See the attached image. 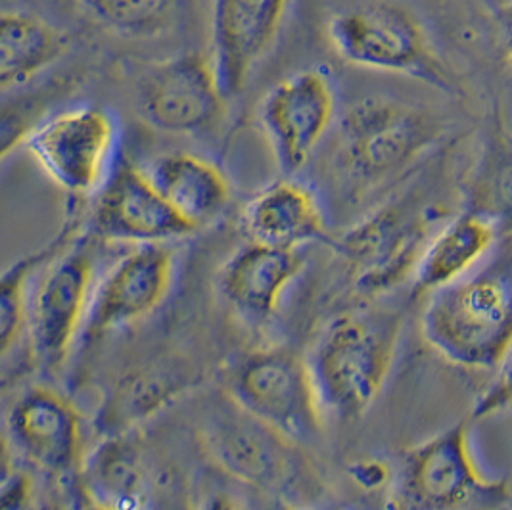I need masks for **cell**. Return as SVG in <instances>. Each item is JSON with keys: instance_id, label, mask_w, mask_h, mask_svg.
Instances as JSON below:
<instances>
[{"instance_id": "cell-26", "label": "cell", "mask_w": 512, "mask_h": 510, "mask_svg": "<svg viewBox=\"0 0 512 510\" xmlns=\"http://www.w3.org/2000/svg\"><path fill=\"white\" fill-rule=\"evenodd\" d=\"M512 405V353L499 369L497 378L488 386V390L480 395L472 407V418H486L501 413Z\"/></svg>"}, {"instance_id": "cell-28", "label": "cell", "mask_w": 512, "mask_h": 510, "mask_svg": "<svg viewBox=\"0 0 512 510\" xmlns=\"http://www.w3.org/2000/svg\"><path fill=\"white\" fill-rule=\"evenodd\" d=\"M351 478L355 484L363 489H378V487L390 486V474L388 468L378 461H361L351 466Z\"/></svg>"}, {"instance_id": "cell-21", "label": "cell", "mask_w": 512, "mask_h": 510, "mask_svg": "<svg viewBox=\"0 0 512 510\" xmlns=\"http://www.w3.org/2000/svg\"><path fill=\"white\" fill-rule=\"evenodd\" d=\"M495 223L478 213L466 211L434 232L415 271L413 294H434L465 279L495 244Z\"/></svg>"}, {"instance_id": "cell-27", "label": "cell", "mask_w": 512, "mask_h": 510, "mask_svg": "<svg viewBox=\"0 0 512 510\" xmlns=\"http://www.w3.org/2000/svg\"><path fill=\"white\" fill-rule=\"evenodd\" d=\"M0 510H37L29 478L18 468H10L6 459L0 489Z\"/></svg>"}, {"instance_id": "cell-8", "label": "cell", "mask_w": 512, "mask_h": 510, "mask_svg": "<svg viewBox=\"0 0 512 510\" xmlns=\"http://www.w3.org/2000/svg\"><path fill=\"white\" fill-rule=\"evenodd\" d=\"M94 261L85 238L39 273L27 300V340L43 371H58L77 346L93 296Z\"/></svg>"}, {"instance_id": "cell-7", "label": "cell", "mask_w": 512, "mask_h": 510, "mask_svg": "<svg viewBox=\"0 0 512 510\" xmlns=\"http://www.w3.org/2000/svg\"><path fill=\"white\" fill-rule=\"evenodd\" d=\"M25 148L54 185L83 198L100 190L117 163L116 121L94 106L64 110L33 127Z\"/></svg>"}, {"instance_id": "cell-30", "label": "cell", "mask_w": 512, "mask_h": 510, "mask_svg": "<svg viewBox=\"0 0 512 510\" xmlns=\"http://www.w3.org/2000/svg\"><path fill=\"white\" fill-rule=\"evenodd\" d=\"M198 510H252L244 499H240L238 495L229 493V491H215L208 493L200 505Z\"/></svg>"}, {"instance_id": "cell-17", "label": "cell", "mask_w": 512, "mask_h": 510, "mask_svg": "<svg viewBox=\"0 0 512 510\" xmlns=\"http://www.w3.org/2000/svg\"><path fill=\"white\" fill-rule=\"evenodd\" d=\"M302 269L300 252L248 242L223 265L217 286L234 315L244 325L259 328L275 317L282 294Z\"/></svg>"}, {"instance_id": "cell-14", "label": "cell", "mask_w": 512, "mask_h": 510, "mask_svg": "<svg viewBox=\"0 0 512 510\" xmlns=\"http://www.w3.org/2000/svg\"><path fill=\"white\" fill-rule=\"evenodd\" d=\"M430 238L428 221L419 213L396 208L378 211L342 240V254L355 267V288L371 296L415 275Z\"/></svg>"}, {"instance_id": "cell-10", "label": "cell", "mask_w": 512, "mask_h": 510, "mask_svg": "<svg viewBox=\"0 0 512 510\" xmlns=\"http://www.w3.org/2000/svg\"><path fill=\"white\" fill-rule=\"evenodd\" d=\"M93 238L119 244H169L194 229L171 208L144 169L119 160L94 194L89 217Z\"/></svg>"}, {"instance_id": "cell-23", "label": "cell", "mask_w": 512, "mask_h": 510, "mask_svg": "<svg viewBox=\"0 0 512 510\" xmlns=\"http://www.w3.org/2000/svg\"><path fill=\"white\" fill-rule=\"evenodd\" d=\"M70 47V35L60 27L24 12H4L0 20V89L6 93L29 83L58 64Z\"/></svg>"}, {"instance_id": "cell-24", "label": "cell", "mask_w": 512, "mask_h": 510, "mask_svg": "<svg viewBox=\"0 0 512 510\" xmlns=\"http://www.w3.org/2000/svg\"><path fill=\"white\" fill-rule=\"evenodd\" d=\"M81 229V221H66L60 234L35 254L12 263L0 279V346L2 355L20 338V332L27 319V300H29V280L37 277L50 261L64 254L71 244L77 240V232Z\"/></svg>"}, {"instance_id": "cell-32", "label": "cell", "mask_w": 512, "mask_h": 510, "mask_svg": "<svg viewBox=\"0 0 512 510\" xmlns=\"http://www.w3.org/2000/svg\"><path fill=\"white\" fill-rule=\"evenodd\" d=\"M507 510H512V507H511V509H507Z\"/></svg>"}, {"instance_id": "cell-3", "label": "cell", "mask_w": 512, "mask_h": 510, "mask_svg": "<svg viewBox=\"0 0 512 510\" xmlns=\"http://www.w3.org/2000/svg\"><path fill=\"white\" fill-rule=\"evenodd\" d=\"M326 35L351 66L405 75L451 96L463 93L424 27L401 6L378 2L340 12L328 22Z\"/></svg>"}, {"instance_id": "cell-13", "label": "cell", "mask_w": 512, "mask_h": 510, "mask_svg": "<svg viewBox=\"0 0 512 510\" xmlns=\"http://www.w3.org/2000/svg\"><path fill=\"white\" fill-rule=\"evenodd\" d=\"M173 277V252L167 244L137 246L121 257L94 286L77 344L89 348L117 328L133 325L162 305Z\"/></svg>"}, {"instance_id": "cell-20", "label": "cell", "mask_w": 512, "mask_h": 510, "mask_svg": "<svg viewBox=\"0 0 512 510\" xmlns=\"http://www.w3.org/2000/svg\"><path fill=\"white\" fill-rule=\"evenodd\" d=\"M144 171L194 231L215 221L231 200V188L219 167L187 152L160 156Z\"/></svg>"}, {"instance_id": "cell-16", "label": "cell", "mask_w": 512, "mask_h": 510, "mask_svg": "<svg viewBox=\"0 0 512 510\" xmlns=\"http://www.w3.org/2000/svg\"><path fill=\"white\" fill-rule=\"evenodd\" d=\"M290 0H213V54L221 93L242 91L284 22Z\"/></svg>"}, {"instance_id": "cell-4", "label": "cell", "mask_w": 512, "mask_h": 510, "mask_svg": "<svg viewBox=\"0 0 512 510\" xmlns=\"http://www.w3.org/2000/svg\"><path fill=\"white\" fill-rule=\"evenodd\" d=\"M509 497L505 482H493L478 470L470 451L468 422L461 420L401 457L386 509H499Z\"/></svg>"}, {"instance_id": "cell-15", "label": "cell", "mask_w": 512, "mask_h": 510, "mask_svg": "<svg viewBox=\"0 0 512 510\" xmlns=\"http://www.w3.org/2000/svg\"><path fill=\"white\" fill-rule=\"evenodd\" d=\"M79 415L62 395L31 388L6 418V447L50 476L73 480L79 472Z\"/></svg>"}, {"instance_id": "cell-31", "label": "cell", "mask_w": 512, "mask_h": 510, "mask_svg": "<svg viewBox=\"0 0 512 510\" xmlns=\"http://www.w3.org/2000/svg\"><path fill=\"white\" fill-rule=\"evenodd\" d=\"M66 510H108L104 507H100L98 503H94L93 499L81 489V486L77 484V476L71 480V491L70 499H68V505Z\"/></svg>"}, {"instance_id": "cell-19", "label": "cell", "mask_w": 512, "mask_h": 510, "mask_svg": "<svg viewBox=\"0 0 512 510\" xmlns=\"http://www.w3.org/2000/svg\"><path fill=\"white\" fill-rule=\"evenodd\" d=\"M81 489L108 510H148L152 478L144 455L127 436H108L81 461Z\"/></svg>"}, {"instance_id": "cell-6", "label": "cell", "mask_w": 512, "mask_h": 510, "mask_svg": "<svg viewBox=\"0 0 512 510\" xmlns=\"http://www.w3.org/2000/svg\"><path fill=\"white\" fill-rule=\"evenodd\" d=\"M440 125L420 108L367 98L342 117L340 163L350 181L380 185L440 139Z\"/></svg>"}, {"instance_id": "cell-29", "label": "cell", "mask_w": 512, "mask_h": 510, "mask_svg": "<svg viewBox=\"0 0 512 510\" xmlns=\"http://www.w3.org/2000/svg\"><path fill=\"white\" fill-rule=\"evenodd\" d=\"M488 6L495 24L501 31L503 47L507 50V58L512 64V0H482Z\"/></svg>"}, {"instance_id": "cell-22", "label": "cell", "mask_w": 512, "mask_h": 510, "mask_svg": "<svg viewBox=\"0 0 512 510\" xmlns=\"http://www.w3.org/2000/svg\"><path fill=\"white\" fill-rule=\"evenodd\" d=\"M188 386V372L175 363L131 372L117 382L112 394L102 403L96 428L104 432V438L127 436L129 430L156 415Z\"/></svg>"}, {"instance_id": "cell-2", "label": "cell", "mask_w": 512, "mask_h": 510, "mask_svg": "<svg viewBox=\"0 0 512 510\" xmlns=\"http://www.w3.org/2000/svg\"><path fill=\"white\" fill-rule=\"evenodd\" d=\"M401 334L394 313L361 311L332 319L307 365L323 415L361 417L382 392Z\"/></svg>"}, {"instance_id": "cell-12", "label": "cell", "mask_w": 512, "mask_h": 510, "mask_svg": "<svg viewBox=\"0 0 512 510\" xmlns=\"http://www.w3.org/2000/svg\"><path fill=\"white\" fill-rule=\"evenodd\" d=\"M225 100L211 60L183 54L144 73L137 112L156 131L194 135L219 119Z\"/></svg>"}, {"instance_id": "cell-25", "label": "cell", "mask_w": 512, "mask_h": 510, "mask_svg": "<svg viewBox=\"0 0 512 510\" xmlns=\"http://www.w3.org/2000/svg\"><path fill=\"white\" fill-rule=\"evenodd\" d=\"M96 24L125 39H156L179 24L185 0H81Z\"/></svg>"}, {"instance_id": "cell-1", "label": "cell", "mask_w": 512, "mask_h": 510, "mask_svg": "<svg viewBox=\"0 0 512 510\" xmlns=\"http://www.w3.org/2000/svg\"><path fill=\"white\" fill-rule=\"evenodd\" d=\"M422 336L453 365L499 371L512 353L511 265L470 273L430 294Z\"/></svg>"}, {"instance_id": "cell-5", "label": "cell", "mask_w": 512, "mask_h": 510, "mask_svg": "<svg viewBox=\"0 0 512 510\" xmlns=\"http://www.w3.org/2000/svg\"><path fill=\"white\" fill-rule=\"evenodd\" d=\"M225 390L234 405L296 445L315 440L323 411L307 359L292 349H257L236 359Z\"/></svg>"}, {"instance_id": "cell-11", "label": "cell", "mask_w": 512, "mask_h": 510, "mask_svg": "<svg viewBox=\"0 0 512 510\" xmlns=\"http://www.w3.org/2000/svg\"><path fill=\"white\" fill-rule=\"evenodd\" d=\"M336 94L325 71L303 70L277 83L259 104V121L275 162L288 177L300 173L325 137Z\"/></svg>"}, {"instance_id": "cell-18", "label": "cell", "mask_w": 512, "mask_h": 510, "mask_svg": "<svg viewBox=\"0 0 512 510\" xmlns=\"http://www.w3.org/2000/svg\"><path fill=\"white\" fill-rule=\"evenodd\" d=\"M240 225L248 242L286 252H298L325 234L315 194L294 181H275L259 190L242 209Z\"/></svg>"}, {"instance_id": "cell-9", "label": "cell", "mask_w": 512, "mask_h": 510, "mask_svg": "<svg viewBox=\"0 0 512 510\" xmlns=\"http://www.w3.org/2000/svg\"><path fill=\"white\" fill-rule=\"evenodd\" d=\"M202 443L211 461L234 482L269 495H288L300 486L303 461L296 443L234 403L233 413H217L208 420Z\"/></svg>"}]
</instances>
